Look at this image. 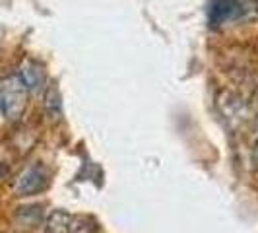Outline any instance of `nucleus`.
<instances>
[{"label":"nucleus","instance_id":"nucleus-1","mask_svg":"<svg viewBox=\"0 0 258 233\" xmlns=\"http://www.w3.org/2000/svg\"><path fill=\"white\" fill-rule=\"evenodd\" d=\"M29 90L20 74L6 76L0 82V113L6 121L18 123L27 109Z\"/></svg>","mask_w":258,"mask_h":233},{"label":"nucleus","instance_id":"nucleus-2","mask_svg":"<svg viewBox=\"0 0 258 233\" xmlns=\"http://www.w3.org/2000/svg\"><path fill=\"white\" fill-rule=\"evenodd\" d=\"M256 2L250 0H212L210 4V26L220 27L227 22L256 18Z\"/></svg>","mask_w":258,"mask_h":233},{"label":"nucleus","instance_id":"nucleus-3","mask_svg":"<svg viewBox=\"0 0 258 233\" xmlns=\"http://www.w3.org/2000/svg\"><path fill=\"white\" fill-rule=\"evenodd\" d=\"M216 103H218V109H220V113L223 115V119L231 127L243 125L246 119L252 116V109L245 103V99H241L233 91H227V90L220 91L218 97H216Z\"/></svg>","mask_w":258,"mask_h":233},{"label":"nucleus","instance_id":"nucleus-4","mask_svg":"<svg viewBox=\"0 0 258 233\" xmlns=\"http://www.w3.org/2000/svg\"><path fill=\"white\" fill-rule=\"evenodd\" d=\"M47 185H49V179H47L45 169L41 167V165H29L16 179L14 191H16L18 196H31V194H37L41 191H45Z\"/></svg>","mask_w":258,"mask_h":233},{"label":"nucleus","instance_id":"nucleus-5","mask_svg":"<svg viewBox=\"0 0 258 233\" xmlns=\"http://www.w3.org/2000/svg\"><path fill=\"white\" fill-rule=\"evenodd\" d=\"M20 78L24 80L26 88L29 93H39L41 90H45L47 86V76H45V68L39 65L33 59H24L20 65Z\"/></svg>","mask_w":258,"mask_h":233},{"label":"nucleus","instance_id":"nucleus-6","mask_svg":"<svg viewBox=\"0 0 258 233\" xmlns=\"http://www.w3.org/2000/svg\"><path fill=\"white\" fill-rule=\"evenodd\" d=\"M43 107L45 113L51 119L52 123H58L62 119V97L60 91L54 84H47L43 90Z\"/></svg>","mask_w":258,"mask_h":233},{"label":"nucleus","instance_id":"nucleus-7","mask_svg":"<svg viewBox=\"0 0 258 233\" xmlns=\"http://www.w3.org/2000/svg\"><path fill=\"white\" fill-rule=\"evenodd\" d=\"M72 216L64 210H54L51 216L47 218L45 223V233H70L72 229Z\"/></svg>","mask_w":258,"mask_h":233},{"label":"nucleus","instance_id":"nucleus-8","mask_svg":"<svg viewBox=\"0 0 258 233\" xmlns=\"http://www.w3.org/2000/svg\"><path fill=\"white\" fill-rule=\"evenodd\" d=\"M70 233H99L93 225H74L72 223V229Z\"/></svg>","mask_w":258,"mask_h":233},{"label":"nucleus","instance_id":"nucleus-9","mask_svg":"<svg viewBox=\"0 0 258 233\" xmlns=\"http://www.w3.org/2000/svg\"><path fill=\"white\" fill-rule=\"evenodd\" d=\"M252 163H254V167L258 169V140L254 144V150H252Z\"/></svg>","mask_w":258,"mask_h":233},{"label":"nucleus","instance_id":"nucleus-10","mask_svg":"<svg viewBox=\"0 0 258 233\" xmlns=\"http://www.w3.org/2000/svg\"><path fill=\"white\" fill-rule=\"evenodd\" d=\"M254 105H258V90H256V95H254Z\"/></svg>","mask_w":258,"mask_h":233}]
</instances>
